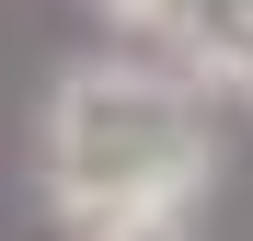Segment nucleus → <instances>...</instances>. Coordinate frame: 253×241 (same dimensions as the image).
<instances>
[{"mask_svg": "<svg viewBox=\"0 0 253 241\" xmlns=\"http://www.w3.org/2000/svg\"><path fill=\"white\" fill-rule=\"evenodd\" d=\"M35 195H46L58 230H92L126 207H207L219 195L207 92L150 46L69 58L35 103Z\"/></svg>", "mask_w": 253, "mask_h": 241, "instance_id": "nucleus-1", "label": "nucleus"}, {"mask_svg": "<svg viewBox=\"0 0 253 241\" xmlns=\"http://www.w3.org/2000/svg\"><path fill=\"white\" fill-rule=\"evenodd\" d=\"M207 103H242L253 115V0H173V23H161V46Z\"/></svg>", "mask_w": 253, "mask_h": 241, "instance_id": "nucleus-2", "label": "nucleus"}, {"mask_svg": "<svg viewBox=\"0 0 253 241\" xmlns=\"http://www.w3.org/2000/svg\"><path fill=\"white\" fill-rule=\"evenodd\" d=\"M58 241H207V207H126V218L58 230Z\"/></svg>", "mask_w": 253, "mask_h": 241, "instance_id": "nucleus-3", "label": "nucleus"}]
</instances>
